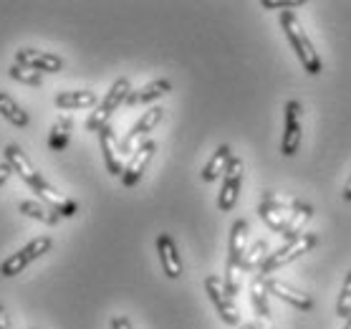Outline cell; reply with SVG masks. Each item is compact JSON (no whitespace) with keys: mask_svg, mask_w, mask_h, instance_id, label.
Returning a JSON list of instances; mask_svg holds the SVG:
<instances>
[{"mask_svg":"<svg viewBox=\"0 0 351 329\" xmlns=\"http://www.w3.org/2000/svg\"><path fill=\"white\" fill-rule=\"evenodd\" d=\"M3 157H5V162L13 168V172H16V175L28 185V188H31L33 193H38L40 201L46 203V205H51V208L58 213V208L66 203V198L58 193L53 185L48 183L46 177L40 175L38 170L33 168V162L28 160V155H25L18 145H8L5 147V152H3Z\"/></svg>","mask_w":351,"mask_h":329,"instance_id":"obj_1","label":"cell"},{"mask_svg":"<svg viewBox=\"0 0 351 329\" xmlns=\"http://www.w3.org/2000/svg\"><path fill=\"white\" fill-rule=\"evenodd\" d=\"M280 28H283V33H286L288 43L293 46L295 56L301 58V64H304L306 71L311 73V76L321 73V58H319V54H316V49H313L308 33L304 31V25H301V21H298V16L291 13V10L280 13Z\"/></svg>","mask_w":351,"mask_h":329,"instance_id":"obj_2","label":"cell"},{"mask_svg":"<svg viewBox=\"0 0 351 329\" xmlns=\"http://www.w3.org/2000/svg\"><path fill=\"white\" fill-rule=\"evenodd\" d=\"M247 220H235L230 231V243H228V264H225V289L228 294H235L240 286V264L247 251Z\"/></svg>","mask_w":351,"mask_h":329,"instance_id":"obj_3","label":"cell"},{"mask_svg":"<svg viewBox=\"0 0 351 329\" xmlns=\"http://www.w3.org/2000/svg\"><path fill=\"white\" fill-rule=\"evenodd\" d=\"M129 94H132V84H129V79L121 76V79L114 81L112 89L106 91V97L101 99V104L96 106V112H91V117L86 120L88 132H101V129L106 127L109 117H112V114L129 99Z\"/></svg>","mask_w":351,"mask_h":329,"instance_id":"obj_4","label":"cell"},{"mask_svg":"<svg viewBox=\"0 0 351 329\" xmlns=\"http://www.w3.org/2000/svg\"><path fill=\"white\" fill-rule=\"evenodd\" d=\"M51 246H53V241H51L48 236H38V238L28 241L23 249L16 251L13 256H8L3 264H0V276H5V279H10V276H18V273L23 271L28 264H33V261H36V258H40L43 253H48V251H51Z\"/></svg>","mask_w":351,"mask_h":329,"instance_id":"obj_5","label":"cell"},{"mask_svg":"<svg viewBox=\"0 0 351 329\" xmlns=\"http://www.w3.org/2000/svg\"><path fill=\"white\" fill-rule=\"evenodd\" d=\"M316 243H319V236H316V233H304L301 238H295V241L286 243V246H283V249H278L276 253H268L265 264L261 266V273H265V276H268V273L278 271L280 266L291 264V261L301 258L304 253H308Z\"/></svg>","mask_w":351,"mask_h":329,"instance_id":"obj_6","label":"cell"},{"mask_svg":"<svg viewBox=\"0 0 351 329\" xmlns=\"http://www.w3.org/2000/svg\"><path fill=\"white\" fill-rule=\"evenodd\" d=\"M205 291H208L210 302L215 304L220 319H223L225 324H230V327L238 324L240 321L238 304H235V299L225 289V279H220V276H208V279H205Z\"/></svg>","mask_w":351,"mask_h":329,"instance_id":"obj_7","label":"cell"},{"mask_svg":"<svg viewBox=\"0 0 351 329\" xmlns=\"http://www.w3.org/2000/svg\"><path fill=\"white\" fill-rule=\"evenodd\" d=\"M162 117H165V109H162V106H152V109H147V112L142 114V120L136 122L134 127L127 132V137L121 139V155H134L136 150L147 142V135H149V132H152V129L162 122Z\"/></svg>","mask_w":351,"mask_h":329,"instance_id":"obj_8","label":"cell"},{"mask_svg":"<svg viewBox=\"0 0 351 329\" xmlns=\"http://www.w3.org/2000/svg\"><path fill=\"white\" fill-rule=\"evenodd\" d=\"M243 172H245L243 160H240V157H232L230 168H228V172L223 175V190H220V198H217V208L223 210V213L232 210L235 203H238L240 185H243Z\"/></svg>","mask_w":351,"mask_h":329,"instance_id":"obj_9","label":"cell"},{"mask_svg":"<svg viewBox=\"0 0 351 329\" xmlns=\"http://www.w3.org/2000/svg\"><path fill=\"white\" fill-rule=\"evenodd\" d=\"M283 112H286V129H283L280 152L286 155V157H293L298 145H301V117H304V112H301L298 102H286Z\"/></svg>","mask_w":351,"mask_h":329,"instance_id":"obj_10","label":"cell"},{"mask_svg":"<svg viewBox=\"0 0 351 329\" xmlns=\"http://www.w3.org/2000/svg\"><path fill=\"white\" fill-rule=\"evenodd\" d=\"M16 64L28 66L33 71H48L58 73L64 69V58L51 54V51H38V49H21L16 51Z\"/></svg>","mask_w":351,"mask_h":329,"instance_id":"obj_11","label":"cell"},{"mask_svg":"<svg viewBox=\"0 0 351 329\" xmlns=\"http://www.w3.org/2000/svg\"><path fill=\"white\" fill-rule=\"evenodd\" d=\"M154 150H157V145H154L152 139H147V142L129 157L127 168H124V175H121V185H124V188H134V185L142 180V175L147 172V165H149L154 157Z\"/></svg>","mask_w":351,"mask_h":329,"instance_id":"obj_12","label":"cell"},{"mask_svg":"<svg viewBox=\"0 0 351 329\" xmlns=\"http://www.w3.org/2000/svg\"><path fill=\"white\" fill-rule=\"evenodd\" d=\"M157 253H160L162 271L167 273V279H180L182 276V258H180L177 243L169 233H160L157 236Z\"/></svg>","mask_w":351,"mask_h":329,"instance_id":"obj_13","label":"cell"},{"mask_svg":"<svg viewBox=\"0 0 351 329\" xmlns=\"http://www.w3.org/2000/svg\"><path fill=\"white\" fill-rule=\"evenodd\" d=\"M99 142H101V152H104V162L109 175L121 177L124 175V162H121L124 155H121V145L117 142V135H114V129L109 124L99 132Z\"/></svg>","mask_w":351,"mask_h":329,"instance_id":"obj_14","label":"cell"},{"mask_svg":"<svg viewBox=\"0 0 351 329\" xmlns=\"http://www.w3.org/2000/svg\"><path fill=\"white\" fill-rule=\"evenodd\" d=\"M268 294L278 297L280 302H288V304L295 306V309H304V312L313 306V299L308 297V294H301V291H295L293 286H288L286 281L268 279Z\"/></svg>","mask_w":351,"mask_h":329,"instance_id":"obj_15","label":"cell"},{"mask_svg":"<svg viewBox=\"0 0 351 329\" xmlns=\"http://www.w3.org/2000/svg\"><path fill=\"white\" fill-rule=\"evenodd\" d=\"M169 91H172V84H169L167 79H157V81H152V84H144L142 89L132 91L127 99V104L129 106L147 104V102H154V99L165 97V94H169Z\"/></svg>","mask_w":351,"mask_h":329,"instance_id":"obj_16","label":"cell"},{"mask_svg":"<svg viewBox=\"0 0 351 329\" xmlns=\"http://www.w3.org/2000/svg\"><path fill=\"white\" fill-rule=\"evenodd\" d=\"M230 160H232V150L228 145H220L217 147V152L210 157V162L202 168V180L205 183H215L217 177H223L230 168Z\"/></svg>","mask_w":351,"mask_h":329,"instance_id":"obj_17","label":"cell"},{"mask_svg":"<svg viewBox=\"0 0 351 329\" xmlns=\"http://www.w3.org/2000/svg\"><path fill=\"white\" fill-rule=\"evenodd\" d=\"M56 106L58 109H88V106H94L99 99H96L94 91H88V89H81V91H58L56 94Z\"/></svg>","mask_w":351,"mask_h":329,"instance_id":"obj_18","label":"cell"},{"mask_svg":"<svg viewBox=\"0 0 351 329\" xmlns=\"http://www.w3.org/2000/svg\"><path fill=\"white\" fill-rule=\"evenodd\" d=\"M18 210H21L23 216L33 218V220H40V223H46V225H56L58 220H61V216H58L56 210L51 208V205H46V203H38V201L18 203Z\"/></svg>","mask_w":351,"mask_h":329,"instance_id":"obj_19","label":"cell"},{"mask_svg":"<svg viewBox=\"0 0 351 329\" xmlns=\"http://www.w3.org/2000/svg\"><path fill=\"white\" fill-rule=\"evenodd\" d=\"M250 299H253V306L261 319H268L271 317V306H268V276L265 273H258L253 284H250Z\"/></svg>","mask_w":351,"mask_h":329,"instance_id":"obj_20","label":"cell"},{"mask_svg":"<svg viewBox=\"0 0 351 329\" xmlns=\"http://www.w3.org/2000/svg\"><path fill=\"white\" fill-rule=\"evenodd\" d=\"M0 114H3L13 127H28V122H31L28 120V112H25L23 106L18 104L10 94H5V91H0Z\"/></svg>","mask_w":351,"mask_h":329,"instance_id":"obj_21","label":"cell"},{"mask_svg":"<svg viewBox=\"0 0 351 329\" xmlns=\"http://www.w3.org/2000/svg\"><path fill=\"white\" fill-rule=\"evenodd\" d=\"M311 216H313V208L311 205H301L298 210H293V216H291V220H288V225H286V231L280 233L283 238H286L288 243L291 241H295V238H301L304 236V228H306V223L311 220Z\"/></svg>","mask_w":351,"mask_h":329,"instance_id":"obj_22","label":"cell"},{"mask_svg":"<svg viewBox=\"0 0 351 329\" xmlns=\"http://www.w3.org/2000/svg\"><path fill=\"white\" fill-rule=\"evenodd\" d=\"M71 127H73L71 117H69V114H61V117L56 120V124L51 127V135H48V147H51V150H56V152H61V150L69 145Z\"/></svg>","mask_w":351,"mask_h":329,"instance_id":"obj_23","label":"cell"},{"mask_svg":"<svg viewBox=\"0 0 351 329\" xmlns=\"http://www.w3.org/2000/svg\"><path fill=\"white\" fill-rule=\"evenodd\" d=\"M258 213H261L263 223L268 225L273 233H283V231H286L288 220H291V216H293V210H280V208H273V205H265V203H261Z\"/></svg>","mask_w":351,"mask_h":329,"instance_id":"obj_24","label":"cell"},{"mask_svg":"<svg viewBox=\"0 0 351 329\" xmlns=\"http://www.w3.org/2000/svg\"><path fill=\"white\" fill-rule=\"evenodd\" d=\"M265 258H268V243L265 241H256L250 249L245 251V256H243V264H240V271H256L258 266L265 264Z\"/></svg>","mask_w":351,"mask_h":329,"instance_id":"obj_25","label":"cell"},{"mask_svg":"<svg viewBox=\"0 0 351 329\" xmlns=\"http://www.w3.org/2000/svg\"><path fill=\"white\" fill-rule=\"evenodd\" d=\"M263 203H265V205H273V208H280V210H298V208H301L298 198H293V195H286V193H276V190H265Z\"/></svg>","mask_w":351,"mask_h":329,"instance_id":"obj_26","label":"cell"},{"mask_svg":"<svg viewBox=\"0 0 351 329\" xmlns=\"http://www.w3.org/2000/svg\"><path fill=\"white\" fill-rule=\"evenodd\" d=\"M10 79L21 81V84H25V87H40L43 84V76H40V71H33V69H28V66H10L8 69Z\"/></svg>","mask_w":351,"mask_h":329,"instance_id":"obj_27","label":"cell"},{"mask_svg":"<svg viewBox=\"0 0 351 329\" xmlns=\"http://www.w3.org/2000/svg\"><path fill=\"white\" fill-rule=\"evenodd\" d=\"M336 314L341 319H351V271L346 273L341 286V294H339V304H336Z\"/></svg>","mask_w":351,"mask_h":329,"instance_id":"obj_28","label":"cell"},{"mask_svg":"<svg viewBox=\"0 0 351 329\" xmlns=\"http://www.w3.org/2000/svg\"><path fill=\"white\" fill-rule=\"evenodd\" d=\"M261 5H263L265 10H283V13H286V10H291V8H301V5H304V0H263V3H261Z\"/></svg>","mask_w":351,"mask_h":329,"instance_id":"obj_29","label":"cell"},{"mask_svg":"<svg viewBox=\"0 0 351 329\" xmlns=\"http://www.w3.org/2000/svg\"><path fill=\"white\" fill-rule=\"evenodd\" d=\"M73 213H76V203L73 201H66L61 208H58V216H64V218H71Z\"/></svg>","mask_w":351,"mask_h":329,"instance_id":"obj_30","label":"cell"},{"mask_svg":"<svg viewBox=\"0 0 351 329\" xmlns=\"http://www.w3.org/2000/svg\"><path fill=\"white\" fill-rule=\"evenodd\" d=\"M112 329H132V321H129L127 317H114Z\"/></svg>","mask_w":351,"mask_h":329,"instance_id":"obj_31","label":"cell"},{"mask_svg":"<svg viewBox=\"0 0 351 329\" xmlns=\"http://www.w3.org/2000/svg\"><path fill=\"white\" fill-rule=\"evenodd\" d=\"M0 329H13V324H10V317L8 312H5V306L0 304Z\"/></svg>","mask_w":351,"mask_h":329,"instance_id":"obj_32","label":"cell"},{"mask_svg":"<svg viewBox=\"0 0 351 329\" xmlns=\"http://www.w3.org/2000/svg\"><path fill=\"white\" fill-rule=\"evenodd\" d=\"M10 175H13V168H10L8 162H0V185L5 183Z\"/></svg>","mask_w":351,"mask_h":329,"instance_id":"obj_33","label":"cell"},{"mask_svg":"<svg viewBox=\"0 0 351 329\" xmlns=\"http://www.w3.org/2000/svg\"><path fill=\"white\" fill-rule=\"evenodd\" d=\"M343 201H351V177L349 183H346V188H343Z\"/></svg>","mask_w":351,"mask_h":329,"instance_id":"obj_34","label":"cell"},{"mask_svg":"<svg viewBox=\"0 0 351 329\" xmlns=\"http://www.w3.org/2000/svg\"><path fill=\"white\" fill-rule=\"evenodd\" d=\"M238 329H256L253 324H243V327H238Z\"/></svg>","mask_w":351,"mask_h":329,"instance_id":"obj_35","label":"cell"},{"mask_svg":"<svg viewBox=\"0 0 351 329\" xmlns=\"http://www.w3.org/2000/svg\"><path fill=\"white\" fill-rule=\"evenodd\" d=\"M343 329H351V319H346V327H343Z\"/></svg>","mask_w":351,"mask_h":329,"instance_id":"obj_36","label":"cell"}]
</instances>
